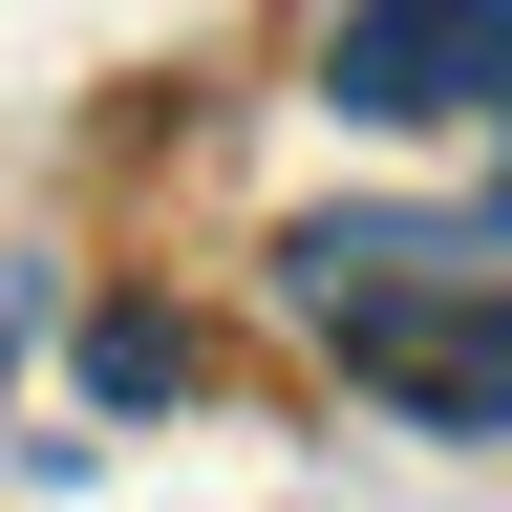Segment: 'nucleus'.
I'll list each match as a JSON object with an SVG mask.
<instances>
[{
	"instance_id": "obj_2",
	"label": "nucleus",
	"mask_w": 512,
	"mask_h": 512,
	"mask_svg": "<svg viewBox=\"0 0 512 512\" xmlns=\"http://www.w3.org/2000/svg\"><path fill=\"white\" fill-rule=\"evenodd\" d=\"M320 107L342 128H512V0H342L320 43Z\"/></svg>"
},
{
	"instance_id": "obj_3",
	"label": "nucleus",
	"mask_w": 512,
	"mask_h": 512,
	"mask_svg": "<svg viewBox=\"0 0 512 512\" xmlns=\"http://www.w3.org/2000/svg\"><path fill=\"white\" fill-rule=\"evenodd\" d=\"M86 384H107V406H192V320H150V299L86 320Z\"/></svg>"
},
{
	"instance_id": "obj_1",
	"label": "nucleus",
	"mask_w": 512,
	"mask_h": 512,
	"mask_svg": "<svg viewBox=\"0 0 512 512\" xmlns=\"http://www.w3.org/2000/svg\"><path fill=\"white\" fill-rule=\"evenodd\" d=\"M278 299L406 427H512V235L491 214H299L278 235Z\"/></svg>"
},
{
	"instance_id": "obj_4",
	"label": "nucleus",
	"mask_w": 512,
	"mask_h": 512,
	"mask_svg": "<svg viewBox=\"0 0 512 512\" xmlns=\"http://www.w3.org/2000/svg\"><path fill=\"white\" fill-rule=\"evenodd\" d=\"M22 342H43V278H22V256H0V384H22Z\"/></svg>"
},
{
	"instance_id": "obj_5",
	"label": "nucleus",
	"mask_w": 512,
	"mask_h": 512,
	"mask_svg": "<svg viewBox=\"0 0 512 512\" xmlns=\"http://www.w3.org/2000/svg\"><path fill=\"white\" fill-rule=\"evenodd\" d=\"M470 214H491V235H512V150H491V192H470Z\"/></svg>"
}]
</instances>
